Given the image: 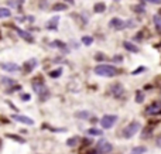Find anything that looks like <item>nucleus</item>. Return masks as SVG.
Segmentation results:
<instances>
[{
	"label": "nucleus",
	"mask_w": 161,
	"mask_h": 154,
	"mask_svg": "<svg viewBox=\"0 0 161 154\" xmlns=\"http://www.w3.org/2000/svg\"><path fill=\"white\" fill-rule=\"evenodd\" d=\"M147 71V67H139L137 69H134L133 72H131V75H139V74H143Z\"/></svg>",
	"instance_id": "obj_31"
},
{
	"label": "nucleus",
	"mask_w": 161,
	"mask_h": 154,
	"mask_svg": "<svg viewBox=\"0 0 161 154\" xmlns=\"http://www.w3.org/2000/svg\"><path fill=\"white\" fill-rule=\"evenodd\" d=\"M151 132H153V127H151V126H147L144 130H143V133H141V137H143V138H145L148 134H151Z\"/></svg>",
	"instance_id": "obj_30"
},
{
	"label": "nucleus",
	"mask_w": 161,
	"mask_h": 154,
	"mask_svg": "<svg viewBox=\"0 0 161 154\" xmlns=\"http://www.w3.org/2000/svg\"><path fill=\"white\" fill-rule=\"evenodd\" d=\"M1 82H3L4 85H9V86L16 85V81H14L13 78H7V76H1Z\"/></svg>",
	"instance_id": "obj_25"
},
{
	"label": "nucleus",
	"mask_w": 161,
	"mask_h": 154,
	"mask_svg": "<svg viewBox=\"0 0 161 154\" xmlns=\"http://www.w3.org/2000/svg\"><path fill=\"white\" fill-rule=\"evenodd\" d=\"M109 26L114 28V30H123L124 27H126V21L124 20H122V18L119 17H113L110 20V23H109Z\"/></svg>",
	"instance_id": "obj_8"
},
{
	"label": "nucleus",
	"mask_w": 161,
	"mask_h": 154,
	"mask_svg": "<svg viewBox=\"0 0 161 154\" xmlns=\"http://www.w3.org/2000/svg\"><path fill=\"white\" fill-rule=\"evenodd\" d=\"M61 75H62V68H57L49 72V76L51 78H60Z\"/></svg>",
	"instance_id": "obj_27"
},
{
	"label": "nucleus",
	"mask_w": 161,
	"mask_h": 154,
	"mask_svg": "<svg viewBox=\"0 0 161 154\" xmlns=\"http://www.w3.org/2000/svg\"><path fill=\"white\" fill-rule=\"evenodd\" d=\"M93 43V37L92 35H83L82 37V44L83 45H91Z\"/></svg>",
	"instance_id": "obj_26"
},
{
	"label": "nucleus",
	"mask_w": 161,
	"mask_h": 154,
	"mask_svg": "<svg viewBox=\"0 0 161 154\" xmlns=\"http://www.w3.org/2000/svg\"><path fill=\"white\" fill-rule=\"evenodd\" d=\"M147 153V147L144 146H137V147H133L131 149V153L130 154H145Z\"/></svg>",
	"instance_id": "obj_17"
},
{
	"label": "nucleus",
	"mask_w": 161,
	"mask_h": 154,
	"mask_svg": "<svg viewBox=\"0 0 161 154\" xmlns=\"http://www.w3.org/2000/svg\"><path fill=\"white\" fill-rule=\"evenodd\" d=\"M140 127H141V124H140V122H137V120H133V122H130L129 124L123 129V132H122V136L124 137V138H131V137L134 136L139 130H140Z\"/></svg>",
	"instance_id": "obj_2"
},
{
	"label": "nucleus",
	"mask_w": 161,
	"mask_h": 154,
	"mask_svg": "<svg viewBox=\"0 0 161 154\" xmlns=\"http://www.w3.org/2000/svg\"><path fill=\"white\" fill-rule=\"evenodd\" d=\"M109 92L112 93L114 98H122L123 96V93H124V88H123V85L122 84H113L110 88H109Z\"/></svg>",
	"instance_id": "obj_6"
},
{
	"label": "nucleus",
	"mask_w": 161,
	"mask_h": 154,
	"mask_svg": "<svg viewBox=\"0 0 161 154\" xmlns=\"http://www.w3.org/2000/svg\"><path fill=\"white\" fill-rule=\"evenodd\" d=\"M79 141H80L79 136H74V137H71V138L66 140V146H68V147H74V146H76Z\"/></svg>",
	"instance_id": "obj_16"
},
{
	"label": "nucleus",
	"mask_w": 161,
	"mask_h": 154,
	"mask_svg": "<svg viewBox=\"0 0 161 154\" xmlns=\"http://www.w3.org/2000/svg\"><path fill=\"white\" fill-rule=\"evenodd\" d=\"M14 30L17 31V34L20 35L23 40H26V41H28V43H34V38H32V35L28 33V31H24V30H20V28H17L14 27Z\"/></svg>",
	"instance_id": "obj_11"
},
{
	"label": "nucleus",
	"mask_w": 161,
	"mask_h": 154,
	"mask_svg": "<svg viewBox=\"0 0 161 154\" xmlns=\"http://www.w3.org/2000/svg\"><path fill=\"white\" fill-rule=\"evenodd\" d=\"M145 99V95L143 91H137L136 92V98H134V101H136V103H143Z\"/></svg>",
	"instance_id": "obj_18"
},
{
	"label": "nucleus",
	"mask_w": 161,
	"mask_h": 154,
	"mask_svg": "<svg viewBox=\"0 0 161 154\" xmlns=\"http://www.w3.org/2000/svg\"><path fill=\"white\" fill-rule=\"evenodd\" d=\"M144 1H150V3H154V4H160L161 0H144Z\"/></svg>",
	"instance_id": "obj_39"
},
{
	"label": "nucleus",
	"mask_w": 161,
	"mask_h": 154,
	"mask_svg": "<svg viewBox=\"0 0 161 154\" xmlns=\"http://www.w3.org/2000/svg\"><path fill=\"white\" fill-rule=\"evenodd\" d=\"M123 47H124L129 52H134V54H137V52L140 51V50H139V47H137V45H134V44H133V43H130V41H123Z\"/></svg>",
	"instance_id": "obj_12"
},
{
	"label": "nucleus",
	"mask_w": 161,
	"mask_h": 154,
	"mask_svg": "<svg viewBox=\"0 0 161 154\" xmlns=\"http://www.w3.org/2000/svg\"><path fill=\"white\" fill-rule=\"evenodd\" d=\"M147 115H151V116H158L161 115V102H153L150 103L144 110Z\"/></svg>",
	"instance_id": "obj_5"
},
{
	"label": "nucleus",
	"mask_w": 161,
	"mask_h": 154,
	"mask_svg": "<svg viewBox=\"0 0 161 154\" xmlns=\"http://www.w3.org/2000/svg\"><path fill=\"white\" fill-rule=\"evenodd\" d=\"M88 134L89 136H102V130H99V129H89Z\"/></svg>",
	"instance_id": "obj_28"
},
{
	"label": "nucleus",
	"mask_w": 161,
	"mask_h": 154,
	"mask_svg": "<svg viewBox=\"0 0 161 154\" xmlns=\"http://www.w3.org/2000/svg\"><path fill=\"white\" fill-rule=\"evenodd\" d=\"M105 59H106V55H105L103 52H96V54H95V61L102 62V61H105Z\"/></svg>",
	"instance_id": "obj_29"
},
{
	"label": "nucleus",
	"mask_w": 161,
	"mask_h": 154,
	"mask_svg": "<svg viewBox=\"0 0 161 154\" xmlns=\"http://www.w3.org/2000/svg\"><path fill=\"white\" fill-rule=\"evenodd\" d=\"M7 4L9 6H12V7H16V9H18V7H21V4H17V1H7Z\"/></svg>",
	"instance_id": "obj_35"
},
{
	"label": "nucleus",
	"mask_w": 161,
	"mask_h": 154,
	"mask_svg": "<svg viewBox=\"0 0 161 154\" xmlns=\"http://www.w3.org/2000/svg\"><path fill=\"white\" fill-rule=\"evenodd\" d=\"M123 55H114L112 58V62H114V64H120V62H123Z\"/></svg>",
	"instance_id": "obj_32"
},
{
	"label": "nucleus",
	"mask_w": 161,
	"mask_h": 154,
	"mask_svg": "<svg viewBox=\"0 0 161 154\" xmlns=\"http://www.w3.org/2000/svg\"><path fill=\"white\" fill-rule=\"evenodd\" d=\"M37 59L35 58H31V59H28V61H26L24 64H23V71L26 72V74H28V72H31L32 69L37 67Z\"/></svg>",
	"instance_id": "obj_10"
},
{
	"label": "nucleus",
	"mask_w": 161,
	"mask_h": 154,
	"mask_svg": "<svg viewBox=\"0 0 161 154\" xmlns=\"http://www.w3.org/2000/svg\"><path fill=\"white\" fill-rule=\"evenodd\" d=\"M0 68L3 71H6V72H17V71H20V67L17 64H14V62H1Z\"/></svg>",
	"instance_id": "obj_9"
},
{
	"label": "nucleus",
	"mask_w": 161,
	"mask_h": 154,
	"mask_svg": "<svg viewBox=\"0 0 161 154\" xmlns=\"http://www.w3.org/2000/svg\"><path fill=\"white\" fill-rule=\"evenodd\" d=\"M6 137H7V138H12V140H14V141H18V143H26V140H24L23 137L17 136V134H12V133H7V134H6Z\"/></svg>",
	"instance_id": "obj_24"
},
{
	"label": "nucleus",
	"mask_w": 161,
	"mask_h": 154,
	"mask_svg": "<svg viewBox=\"0 0 161 154\" xmlns=\"http://www.w3.org/2000/svg\"><path fill=\"white\" fill-rule=\"evenodd\" d=\"M143 34H144L143 31H140V33H137V34L134 35V40H136V41H141V40H143Z\"/></svg>",
	"instance_id": "obj_33"
},
{
	"label": "nucleus",
	"mask_w": 161,
	"mask_h": 154,
	"mask_svg": "<svg viewBox=\"0 0 161 154\" xmlns=\"http://www.w3.org/2000/svg\"><path fill=\"white\" fill-rule=\"evenodd\" d=\"M105 10H106V4H105L103 1H99V3H96V4L93 6V11H95V13H99V14H100V13H103Z\"/></svg>",
	"instance_id": "obj_15"
},
{
	"label": "nucleus",
	"mask_w": 161,
	"mask_h": 154,
	"mask_svg": "<svg viewBox=\"0 0 161 154\" xmlns=\"http://www.w3.org/2000/svg\"><path fill=\"white\" fill-rule=\"evenodd\" d=\"M49 45H51V47H54V48H61V50H65L66 52H69V50H66V48H68V45H66L65 43H62V41L55 40V41H52Z\"/></svg>",
	"instance_id": "obj_13"
},
{
	"label": "nucleus",
	"mask_w": 161,
	"mask_h": 154,
	"mask_svg": "<svg viewBox=\"0 0 161 154\" xmlns=\"http://www.w3.org/2000/svg\"><path fill=\"white\" fill-rule=\"evenodd\" d=\"M78 119H83V120H86V119H89V116H91V113L88 112V110H80V112H76V115H75Z\"/></svg>",
	"instance_id": "obj_21"
},
{
	"label": "nucleus",
	"mask_w": 161,
	"mask_h": 154,
	"mask_svg": "<svg viewBox=\"0 0 161 154\" xmlns=\"http://www.w3.org/2000/svg\"><path fill=\"white\" fill-rule=\"evenodd\" d=\"M80 154H100V151H99L97 149H95V150L89 149V150H88V153H80Z\"/></svg>",
	"instance_id": "obj_36"
},
{
	"label": "nucleus",
	"mask_w": 161,
	"mask_h": 154,
	"mask_svg": "<svg viewBox=\"0 0 161 154\" xmlns=\"http://www.w3.org/2000/svg\"><path fill=\"white\" fill-rule=\"evenodd\" d=\"M134 24H136L134 20H127L126 21V27H134Z\"/></svg>",
	"instance_id": "obj_37"
},
{
	"label": "nucleus",
	"mask_w": 161,
	"mask_h": 154,
	"mask_svg": "<svg viewBox=\"0 0 161 154\" xmlns=\"http://www.w3.org/2000/svg\"><path fill=\"white\" fill-rule=\"evenodd\" d=\"M71 45H72V47H75V48H79V43H76L75 40H72V41H71Z\"/></svg>",
	"instance_id": "obj_38"
},
{
	"label": "nucleus",
	"mask_w": 161,
	"mask_h": 154,
	"mask_svg": "<svg viewBox=\"0 0 161 154\" xmlns=\"http://www.w3.org/2000/svg\"><path fill=\"white\" fill-rule=\"evenodd\" d=\"M21 99L27 102V101H30V99H31V95H30V93H23V95H21Z\"/></svg>",
	"instance_id": "obj_34"
},
{
	"label": "nucleus",
	"mask_w": 161,
	"mask_h": 154,
	"mask_svg": "<svg viewBox=\"0 0 161 154\" xmlns=\"http://www.w3.org/2000/svg\"><path fill=\"white\" fill-rule=\"evenodd\" d=\"M96 149L100 151V154H108L112 151L113 146L106 140V138H99V141L96 143Z\"/></svg>",
	"instance_id": "obj_4"
},
{
	"label": "nucleus",
	"mask_w": 161,
	"mask_h": 154,
	"mask_svg": "<svg viewBox=\"0 0 161 154\" xmlns=\"http://www.w3.org/2000/svg\"><path fill=\"white\" fill-rule=\"evenodd\" d=\"M66 4L65 3H55L54 6H52V10L54 11H64V10H66Z\"/></svg>",
	"instance_id": "obj_19"
},
{
	"label": "nucleus",
	"mask_w": 161,
	"mask_h": 154,
	"mask_svg": "<svg viewBox=\"0 0 161 154\" xmlns=\"http://www.w3.org/2000/svg\"><path fill=\"white\" fill-rule=\"evenodd\" d=\"M12 119L18 122V123H23V124H28V126H32L34 124V120L28 116H24V115H10Z\"/></svg>",
	"instance_id": "obj_7"
},
{
	"label": "nucleus",
	"mask_w": 161,
	"mask_h": 154,
	"mask_svg": "<svg viewBox=\"0 0 161 154\" xmlns=\"http://www.w3.org/2000/svg\"><path fill=\"white\" fill-rule=\"evenodd\" d=\"M68 1H69V3H71V4H74V0H68Z\"/></svg>",
	"instance_id": "obj_41"
},
{
	"label": "nucleus",
	"mask_w": 161,
	"mask_h": 154,
	"mask_svg": "<svg viewBox=\"0 0 161 154\" xmlns=\"http://www.w3.org/2000/svg\"><path fill=\"white\" fill-rule=\"evenodd\" d=\"M131 10H133V11H136V13H140V14H143V13H145L144 3H141V4H137V6H133V7H131Z\"/></svg>",
	"instance_id": "obj_22"
},
{
	"label": "nucleus",
	"mask_w": 161,
	"mask_h": 154,
	"mask_svg": "<svg viewBox=\"0 0 161 154\" xmlns=\"http://www.w3.org/2000/svg\"><path fill=\"white\" fill-rule=\"evenodd\" d=\"M153 21H154L156 28H157L158 31H161V16H158V14H154V16H153Z\"/></svg>",
	"instance_id": "obj_23"
},
{
	"label": "nucleus",
	"mask_w": 161,
	"mask_h": 154,
	"mask_svg": "<svg viewBox=\"0 0 161 154\" xmlns=\"http://www.w3.org/2000/svg\"><path fill=\"white\" fill-rule=\"evenodd\" d=\"M12 16V11L7 7H0V18H7Z\"/></svg>",
	"instance_id": "obj_20"
},
{
	"label": "nucleus",
	"mask_w": 161,
	"mask_h": 154,
	"mask_svg": "<svg viewBox=\"0 0 161 154\" xmlns=\"http://www.w3.org/2000/svg\"><path fill=\"white\" fill-rule=\"evenodd\" d=\"M95 74L99 75V76H106V78H112V76H116L120 74V69H117L113 65H109V64H100L95 67Z\"/></svg>",
	"instance_id": "obj_1"
},
{
	"label": "nucleus",
	"mask_w": 161,
	"mask_h": 154,
	"mask_svg": "<svg viewBox=\"0 0 161 154\" xmlns=\"http://www.w3.org/2000/svg\"><path fill=\"white\" fill-rule=\"evenodd\" d=\"M119 119V116L117 115H105V116H102V119H100V127L102 129H105V130H108V129H112L113 126L116 124V122Z\"/></svg>",
	"instance_id": "obj_3"
},
{
	"label": "nucleus",
	"mask_w": 161,
	"mask_h": 154,
	"mask_svg": "<svg viewBox=\"0 0 161 154\" xmlns=\"http://www.w3.org/2000/svg\"><path fill=\"white\" fill-rule=\"evenodd\" d=\"M9 105H10V107H12V109H14V110H17V107H16V106H14V105H13L12 102H9Z\"/></svg>",
	"instance_id": "obj_40"
},
{
	"label": "nucleus",
	"mask_w": 161,
	"mask_h": 154,
	"mask_svg": "<svg viewBox=\"0 0 161 154\" xmlns=\"http://www.w3.org/2000/svg\"><path fill=\"white\" fill-rule=\"evenodd\" d=\"M58 20H60V16L52 17L48 23H47V28H48V30H57V23H58Z\"/></svg>",
	"instance_id": "obj_14"
}]
</instances>
